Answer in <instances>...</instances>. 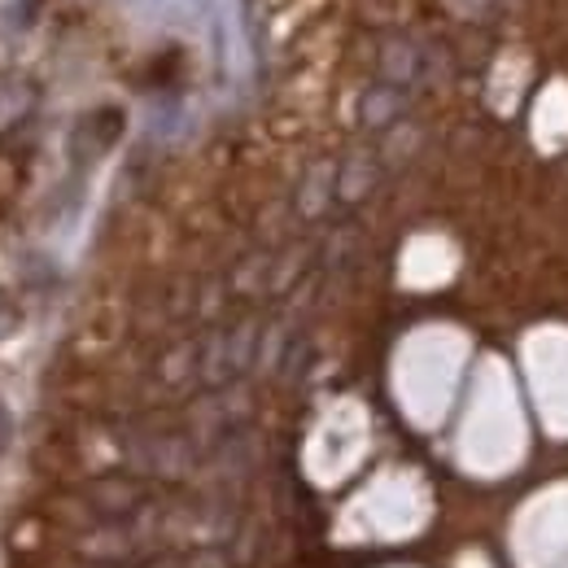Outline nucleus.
<instances>
[{
    "label": "nucleus",
    "mask_w": 568,
    "mask_h": 568,
    "mask_svg": "<svg viewBox=\"0 0 568 568\" xmlns=\"http://www.w3.org/2000/svg\"><path fill=\"white\" fill-rule=\"evenodd\" d=\"M9 433H13V424H9V416H4V407H0V451H4V442H9Z\"/></svg>",
    "instance_id": "nucleus-1"
}]
</instances>
